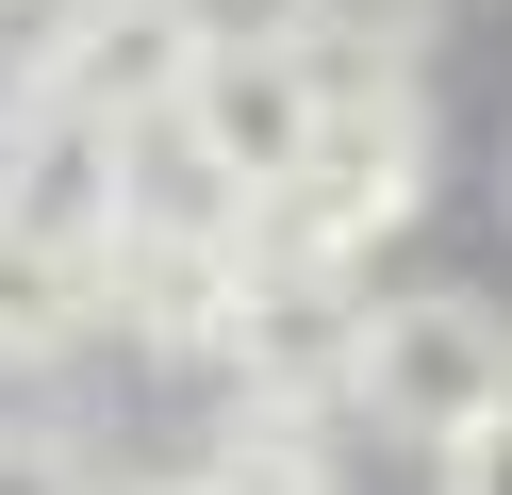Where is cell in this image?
I'll list each match as a JSON object with an SVG mask.
<instances>
[{
    "mask_svg": "<svg viewBox=\"0 0 512 495\" xmlns=\"http://www.w3.org/2000/svg\"><path fill=\"white\" fill-rule=\"evenodd\" d=\"M133 495H232V479H215V462H199V479H133Z\"/></svg>",
    "mask_w": 512,
    "mask_h": 495,
    "instance_id": "11",
    "label": "cell"
},
{
    "mask_svg": "<svg viewBox=\"0 0 512 495\" xmlns=\"http://www.w3.org/2000/svg\"><path fill=\"white\" fill-rule=\"evenodd\" d=\"M512 396V330L479 314V297H380L364 314V363H347V413L364 429H413V446H446V429H479Z\"/></svg>",
    "mask_w": 512,
    "mask_h": 495,
    "instance_id": "2",
    "label": "cell"
},
{
    "mask_svg": "<svg viewBox=\"0 0 512 495\" xmlns=\"http://www.w3.org/2000/svg\"><path fill=\"white\" fill-rule=\"evenodd\" d=\"M67 330H100V248H50L0 215V363H50Z\"/></svg>",
    "mask_w": 512,
    "mask_h": 495,
    "instance_id": "6",
    "label": "cell"
},
{
    "mask_svg": "<svg viewBox=\"0 0 512 495\" xmlns=\"http://www.w3.org/2000/svg\"><path fill=\"white\" fill-rule=\"evenodd\" d=\"M446 495H512V396H496V413H479V429H446Z\"/></svg>",
    "mask_w": 512,
    "mask_h": 495,
    "instance_id": "10",
    "label": "cell"
},
{
    "mask_svg": "<svg viewBox=\"0 0 512 495\" xmlns=\"http://www.w3.org/2000/svg\"><path fill=\"white\" fill-rule=\"evenodd\" d=\"M248 215H265V198L199 149V116H133V215L116 231H248Z\"/></svg>",
    "mask_w": 512,
    "mask_h": 495,
    "instance_id": "5",
    "label": "cell"
},
{
    "mask_svg": "<svg viewBox=\"0 0 512 495\" xmlns=\"http://www.w3.org/2000/svg\"><path fill=\"white\" fill-rule=\"evenodd\" d=\"M331 83H347V66H331V50H298V33L265 17V33H215V66H199V99H182V116H199V149L232 165L248 198H265V182H298V165H314Z\"/></svg>",
    "mask_w": 512,
    "mask_h": 495,
    "instance_id": "4",
    "label": "cell"
},
{
    "mask_svg": "<svg viewBox=\"0 0 512 495\" xmlns=\"http://www.w3.org/2000/svg\"><path fill=\"white\" fill-rule=\"evenodd\" d=\"M281 33H298V50H331L347 83H364V66H413L430 0H281Z\"/></svg>",
    "mask_w": 512,
    "mask_h": 495,
    "instance_id": "8",
    "label": "cell"
},
{
    "mask_svg": "<svg viewBox=\"0 0 512 495\" xmlns=\"http://www.w3.org/2000/svg\"><path fill=\"white\" fill-rule=\"evenodd\" d=\"M0 495H100V462H83L67 429H17V413H0Z\"/></svg>",
    "mask_w": 512,
    "mask_h": 495,
    "instance_id": "9",
    "label": "cell"
},
{
    "mask_svg": "<svg viewBox=\"0 0 512 495\" xmlns=\"http://www.w3.org/2000/svg\"><path fill=\"white\" fill-rule=\"evenodd\" d=\"M215 66V0H67L50 17V99L67 116H182Z\"/></svg>",
    "mask_w": 512,
    "mask_h": 495,
    "instance_id": "3",
    "label": "cell"
},
{
    "mask_svg": "<svg viewBox=\"0 0 512 495\" xmlns=\"http://www.w3.org/2000/svg\"><path fill=\"white\" fill-rule=\"evenodd\" d=\"M430 198V116H413L397 66H364V83H331V132H314L298 182H265V215H248V248L265 264H364L380 231Z\"/></svg>",
    "mask_w": 512,
    "mask_h": 495,
    "instance_id": "1",
    "label": "cell"
},
{
    "mask_svg": "<svg viewBox=\"0 0 512 495\" xmlns=\"http://www.w3.org/2000/svg\"><path fill=\"white\" fill-rule=\"evenodd\" d=\"M215 479H232V495H331V429L281 413V396H248V429L215 446Z\"/></svg>",
    "mask_w": 512,
    "mask_h": 495,
    "instance_id": "7",
    "label": "cell"
}]
</instances>
